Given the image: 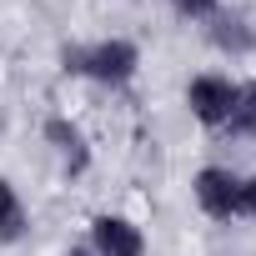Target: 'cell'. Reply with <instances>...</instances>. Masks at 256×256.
Listing matches in <instances>:
<instances>
[{
  "instance_id": "1",
  "label": "cell",
  "mask_w": 256,
  "mask_h": 256,
  "mask_svg": "<svg viewBox=\"0 0 256 256\" xmlns=\"http://www.w3.org/2000/svg\"><path fill=\"white\" fill-rule=\"evenodd\" d=\"M66 70H80V76L126 86V80L136 76V46H126V40H100V46H90V50H66Z\"/></svg>"
},
{
  "instance_id": "2",
  "label": "cell",
  "mask_w": 256,
  "mask_h": 256,
  "mask_svg": "<svg viewBox=\"0 0 256 256\" xmlns=\"http://www.w3.org/2000/svg\"><path fill=\"white\" fill-rule=\"evenodd\" d=\"M236 106H241V90H236L231 80H221V76L191 80V110H196L206 126H226V120L236 116Z\"/></svg>"
},
{
  "instance_id": "3",
  "label": "cell",
  "mask_w": 256,
  "mask_h": 256,
  "mask_svg": "<svg viewBox=\"0 0 256 256\" xmlns=\"http://www.w3.org/2000/svg\"><path fill=\"white\" fill-rule=\"evenodd\" d=\"M196 201H201L211 216H221V221L236 216V211H246V206H241V181H236L231 171H216V166L196 176Z\"/></svg>"
},
{
  "instance_id": "4",
  "label": "cell",
  "mask_w": 256,
  "mask_h": 256,
  "mask_svg": "<svg viewBox=\"0 0 256 256\" xmlns=\"http://www.w3.org/2000/svg\"><path fill=\"white\" fill-rule=\"evenodd\" d=\"M146 241L131 221H120V216H100L96 221V256H141Z\"/></svg>"
},
{
  "instance_id": "5",
  "label": "cell",
  "mask_w": 256,
  "mask_h": 256,
  "mask_svg": "<svg viewBox=\"0 0 256 256\" xmlns=\"http://www.w3.org/2000/svg\"><path fill=\"white\" fill-rule=\"evenodd\" d=\"M50 141L60 146V156L70 166H86V146H80V131H70L66 120H50Z\"/></svg>"
},
{
  "instance_id": "6",
  "label": "cell",
  "mask_w": 256,
  "mask_h": 256,
  "mask_svg": "<svg viewBox=\"0 0 256 256\" xmlns=\"http://www.w3.org/2000/svg\"><path fill=\"white\" fill-rule=\"evenodd\" d=\"M20 236V201H16V191L0 181V241H16Z\"/></svg>"
},
{
  "instance_id": "7",
  "label": "cell",
  "mask_w": 256,
  "mask_h": 256,
  "mask_svg": "<svg viewBox=\"0 0 256 256\" xmlns=\"http://www.w3.org/2000/svg\"><path fill=\"white\" fill-rule=\"evenodd\" d=\"M171 6H176L181 16H196V20H201V16H211V10H216V0H171Z\"/></svg>"
},
{
  "instance_id": "8",
  "label": "cell",
  "mask_w": 256,
  "mask_h": 256,
  "mask_svg": "<svg viewBox=\"0 0 256 256\" xmlns=\"http://www.w3.org/2000/svg\"><path fill=\"white\" fill-rule=\"evenodd\" d=\"M236 116H241V120L251 126V131H256V86H251V90H241V106H236Z\"/></svg>"
},
{
  "instance_id": "9",
  "label": "cell",
  "mask_w": 256,
  "mask_h": 256,
  "mask_svg": "<svg viewBox=\"0 0 256 256\" xmlns=\"http://www.w3.org/2000/svg\"><path fill=\"white\" fill-rule=\"evenodd\" d=\"M241 206L256 216V181H241Z\"/></svg>"
},
{
  "instance_id": "10",
  "label": "cell",
  "mask_w": 256,
  "mask_h": 256,
  "mask_svg": "<svg viewBox=\"0 0 256 256\" xmlns=\"http://www.w3.org/2000/svg\"><path fill=\"white\" fill-rule=\"evenodd\" d=\"M66 256H96V251H66Z\"/></svg>"
}]
</instances>
